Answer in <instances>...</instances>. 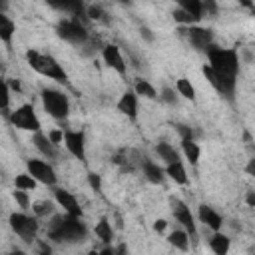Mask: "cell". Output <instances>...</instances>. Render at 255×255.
<instances>
[{
  "label": "cell",
  "mask_w": 255,
  "mask_h": 255,
  "mask_svg": "<svg viewBox=\"0 0 255 255\" xmlns=\"http://www.w3.org/2000/svg\"><path fill=\"white\" fill-rule=\"evenodd\" d=\"M26 167H28V173L36 181H40L44 185H54L56 183V173H54V169H52L50 163H46L42 159H28L26 161Z\"/></svg>",
  "instance_id": "8"
},
{
  "label": "cell",
  "mask_w": 255,
  "mask_h": 255,
  "mask_svg": "<svg viewBox=\"0 0 255 255\" xmlns=\"http://www.w3.org/2000/svg\"><path fill=\"white\" fill-rule=\"evenodd\" d=\"M88 255H100V253H98V251H90Z\"/></svg>",
  "instance_id": "47"
},
{
  "label": "cell",
  "mask_w": 255,
  "mask_h": 255,
  "mask_svg": "<svg viewBox=\"0 0 255 255\" xmlns=\"http://www.w3.org/2000/svg\"><path fill=\"white\" fill-rule=\"evenodd\" d=\"M165 173H167L175 183H179V185H185V183H187V171H185V167H183L181 161L167 165V167H165Z\"/></svg>",
  "instance_id": "23"
},
{
  "label": "cell",
  "mask_w": 255,
  "mask_h": 255,
  "mask_svg": "<svg viewBox=\"0 0 255 255\" xmlns=\"http://www.w3.org/2000/svg\"><path fill=\"white\" fill-rule=\"evenodd\" d=\"M207 60H209V68L225 78V80H235L239 74V56L235 50L231 48H219V46H211L207 52Z\"/></svg>",
  "instance_id": "2"
},
{
  "label": "cell",
  "mask_w": 255,
  "mask_h": 255,
  "mask_svg": "<svg viewBox=\"0 0 255 255\" xmlns=\"http://www.w3.org/2000/svg\"><path fill=\"white\" fill-rule=\"evenodd\" d=\"M42 106L46 110V114H50L56 120H66L70 114V102L68 96L60 90H52V88H44L42 90Z\"/></svg>",
  "instance_id": "4"
},
{
  "label": "cell",
  "mask_w": 255,
  "mask_h": 255,
  "mask_svg": "<svg viewBox=\"0 0 255 255\" xmlns=\"http://www.w3.org/2000/svg\"><path fill=\"white\" fill-rule=\"evenodd\" d=\"M36 249H38V255H52V247L46 241H38L36 243Z\"/></svg>",
  "instance_id": "37"
},
{
  "label": "cell",
  "mask_w": 255,
  "mask_h": 255,
  "mask_svg": "<svg viewBox=\"0 0 255 255\" xmlns=\"http://www.w3.org/2000/svg\"><path fill=\"white\" fill-rule=\"evenodd\" d=\"M245 201H247V205H249V207H255V191H247Z\"/></svg>",
  "instance_id": "43"
},
{
  "label": "cell",
  "mask_w": 255,
  "mask_h": 255,
  "mask_svg": "<svg viewBox=\"0 0 255 255\" xmlns=\"http://www.w3.org/2000/svg\"><path fill=\"white\" fill-rule=\"evenodd\" d=\"M54 197H56V201L64 207V211H66L68 215H72V217H82V207L78 205L76 197H74L70 191H66V189H54Z\"/></svg>",
  "instance_id": "14"
},
{
  "label": "cell",
  "mask_w": 255,
  "mask_h": 255,
  "mask_svg": "<svg viewBox=\"0 0 255 255\" xmlns=\"http://www.w3.org/2000/svg\"><path fill=\"white\" fill-rule=\"evenodd\" d=\"M10 122H12V126L18 128V129L40 133V120H38V116H36L32 104H22L20 108H16V110L10 114Z\"/></svg>",
  "instance_id": "6"
},
{
  "label": "cell",
  "mask_w": 255,
  "mask_h": 255,
  "mask_svg": "<svg viewBox=\"0 0 255 255\" xmlns=\"http://www.w3.org/2000/svg\"><path fill=\"white\" fill-rule=\"evenodd\" d=\"M179 8L185 10L195 22H199L203 18V2H199V0H181Z\"/></svg>",
  "instance_id": "21"
},
{
  "label": "cell",
  "mask_w": 255,
  "mask_h": 255,
  "mask_svg": "<svg viewBox=\"0 0 255 255\" xmlns=\"http://www.w3.org/2000/svg\"><path fill=\"white\" fill-rule=\"evenodd\" d=\"M10 255H26V253H24V251H20V249H12V251H10Z\"/></svg>",
  "instance_id": "46"
},
{
  "label": "cell",
  "mask_w": 255,
  "mask_h": 255,
  "mask_svg": "<svg viewBox=\"0 0 255 255\" xmlns=\"http://www.w3.org/2000/svg\"><path fill=\"white\" fill-rule=\"evenodd\" d=\"M14 32H16L14 22H12L6 14H0V40H2L4 44H10V42H12Z\"/></svg>",
  "instance_id": "22"
},
{
  "label": "cell",
  "mask_w": 255,
  "mask_h": 255,
  "mask_svg": "<svg viewBox=\"0 0 255 255\" xmlns=\"http://www.w3.org/2000/svg\"><path fill=\"white\" fill-rule=\"evenodd\" d=\"M118 110L128 116L129 120H135L137 118V94L135 92H124L120 102H118Z\"/></svg>",
  "instance_id": "15"
},
{
  "label": "cell",
  "mask_w": 255,
  "mask_h": 255,
  "mask_svg": "<svg viewBox=\"0 0 255 255\" xmlns=\"http://www.w3.org/2000/svg\"><path fill=\"white\" fill-rule=\"evenodd\" d=\"M199 219H201V223H205L209 229H213L215 233L221 229V225H223V217L213 209V207H209V205H199Z\"/></svg>",
  "instance_id": "16"
},
{
  "label": "cell",
  "mask_w": 255,
  "mask_h": 255,
  "mask_svg": "<svg viewBox=\"0 0 255 255\" xmlns=\"http://www.w3.org/2000/svg\"><path fill=\"white\" fill-rule=\"evenodd\" d=\"M116 255H126V245H120L118 251H116Z\"/></svg>",
  "instance_id": "45"
},
{
  "label": "cell",
  "mask_w": 255,
  "mask_h": 255,
  "mask_svg": "<svg viewBox=\"0 0 255 255\" xmlns=\"http://www.w3.org/2000/svg\"><path fill=\"white\" fill-rule=\"evenodd\" d=\"M14 185H16V189L30 191V189H34V187H36V179H34L30 173H20V175H16Z\"/></svg>",
  "instance_id": "29"
},
{
  "label": "cell",
  "mask_w": 255,
  "mask_h": 255,
  "mask_svg": "<svg viewBox=\"0 0 255 255\" xmlns=\"http://www.w3.org/2000/svg\"><path fill=\"white\" fill-rule=\"evenodd\" d=\"M155 151H157L159 159H163L167 165H171V163H177V161H179V153L175 151V147H173V145H169V143H165V141H159V143L155 145Z\"/></svg>",
  "instance_id": "20"
},
{
  "label": "cell",
  "mask_w": 255,
  "mask_h": 255,
  "mask_svg": "<svg viewBox=\"0 0 255 255\" xmlns=\"http://www.w3.org/2000/svg\"><path fill=\"white\" fill-rule=\"evenodd\" d=\"M201 72H203V76L209 80V84L219 92V94H223L225 98H233V94H235V80H225V78H221V76H217L211 68H209V64H205L203 68H201Z\"/></svg>",
  "instance_id": "11"
},
{
  "label": "cell",
  "mask_w": 255,
  "mask_h": 255,
  "mask_svg": "<svg viewBox=\"0 0 255 255\" xmlns=\"http://www.w3.org/2000/svg\"><path fill=\"white\" fill-rule=\"evenodd\" d=\"M209 247H211V251L215 253V255H227V251H229V247H231V239L227 237V235H223V233H215L211 239H209Z\"/></svg>",
  "instance_id": "19"
},
{
  "label": "cell",
  "mask_w": 255,
  "mask_h": 255,
  "mask_svg": "<svg viewBox=\"0 0 255 255\" xmlns=\"http://www.w3.org/2000/svg\"><path fill=\"white\" fill-rule=\"evenodd\" d=\"M64 143L68 151L78 157L80 161H86V143H84V133L82 131H66L64 133Z\"/></svg>",
  "instance_id": "13"
},
{
  "label": "cell",
  "mask_w": 255,
  "mask_h": 255,
  "mask_svg": "<svg viewBox=\"0 0 255 255\" xmlns=\"http://www.w3.org/2000/svg\"><path fill=\"white\" fill-rule=\"evenodd\" d=\"M181 147H183V153H185L187 161H189L191 165H195V163L199 161V153H201L199 145H197L193 139H183V141H181Z\"/></svg>",
  "instance_id": "25"
},
{
  "label": "cell",
  "mask_w": 255,
  "mask_h": 255,
  "mask_svg": "<svg viewBox=\"0 0 255 255\" xmlns=\"http://www.w3.org/2000/svg\"><path fill=\"white\" fill-rule=\"evenodd\" d=\"M14 199H16V203H18L22 209H28V207H30V197H28L26 191L16 189V191H14Z\"/></svg>",
  "instance_id": "33"
},
{
  "label": "cell",
  "mask_w": 255,
  "mask_h": 255,
  "mask_svg": "<svg viewBox=\"0 0 255 255\" xmlns=\"http://www.w3.org/2000/svg\"><path fill=\"white\" fill-rule=\"evenodd\" d=\"M245 171H247L249 175H253V177H255V157H253V159H249V163L245 165Z\"/></svg>",
  "instance_id": "44"
},
{
  "label": "cell",
  "mask_w": 255,
  "mask_h": 255,
  "mask_svg": "<svg viewBox=\"0 0 255 255\" xmlns=\"http://www.w3.org/2000/svg\"><path fill=\"white\" fill-rule=\"evenodd\" d=\"M6 84H8V88H12V90H16V92H22V86H20L18 80H6Z\"/></svg>",
  "instance_id": "42"
},
{
  "label": "cell",
  "mask_w": 255,
  "mask_h": 255,
  "mask_svg": "<svg viewBox=\"0 0 255 255\" xmlns=\"http://www.w3.org/2000/svg\"><path fill=\"white\" fill-rule=\"evenodd\" d=\"M56 32L60 38H64L70 44H86L88 40V30L84 26V22H80L78 18H64L58 22Z\"/></svg>",
  "instance_id": "5"
},
{
  "label": "cell",
  "mask_w": 255,
  "mask_h": 255,
  "mask_svg": "<svg viewBox=\"0 0 255 255\" xmlns=\"http://www.w3.org/2000/svg\"><path fill=\"white\" fill-rule=\"evenodd\" d=\"M88 181H90V187L94 191H100L102 189V179H100L98 173H88Z\"/></svg>",
  "instance_id": "36"
},
{
  "label": "cell",
  "mask_w": 255,
  "mask_h": 255,
  "mask_svg": "<svg viewBox=\"0 0 255 255\" xmlns=\"http://www.w3.org/2000/svg\"><path fill=\"white\" fill-rule=\"evenodd\" d=\"M32 209H34V213H36L38 217H46V215H52V213H54V205H52V201H46V199L36 201V203L32 205Z\"/></svg>",
  "instance_id": "30"
},
{
  "label": "cell",
  "mask_w": 255,
  "mask_h": 255,
  "mask_svg": "<svg viewBox=\"0 0 255 255\" xmlns=\"http://www.w3.org/2000/svg\"><path fill=\"white\" fill-rule=\"evenodd\" d=\"M141 167H143V175L147 177V181H151V183H163L165 171L157 163H153L149 159H143V165Z\"/></svg>",
  "instance_id": "18"
},
{
  "label": "cell",
  "mask_w": 255,
  "mask_h": 255,
  "mask_svg": "<svg viewBox=\"0 0 255 255\" xmlns=\"http://www.w3.org/2000/svg\"><path fill=\"white\" fill-rule=\"evenodd\" d=\"M26 60L32 66V70H36L38 74H42V76H46L50 80H56V82H66L68 80L64 68L48 54H40L36 50H28L26 52Z\"/></svg>",
  "instance_id": "3"
},
{
  "label": "cell",
  "mask_w": 255,
  "mask_h": 255,
  "mask_svg": "<svg viewBox=\"0 0 255 255\" xmlns=\"http://www.w3.org/2000/svg\"><path fill=\"white\" fill-rule=\"evenodd\" d=\"M171 211H173V217L177 219V223L183 225V229L187 231V235L195 237L197 235V229H195V221H193L191 209L181 199H171Z\"/></svg>",
  "instance_id": "9"
},
{
  "label": "cell",
  "mask_w": 255,
  "mask_h": 255,
  "mask_svg": "<svg viewBox=\"0 0 255 255\" xmlns=\"http://www.w3.org/2000/svg\"><path fill=\"white\" fill-rule=\"evenodd\" d=\"M86 14H88V18H90V20H104V16H106L104 8H102V6H98V4L88 6V8H86Z\"/></svg>",
  "instance_id": "31"
},
{
  "label": "cell",
  "mask_w": 255,
  "mask_h": 255,
  "mask_svg": "<svg viewBox=\"0 0 255 255\" xmlns=\"http://www.w3.org/2000/svg\"><path fill=\"white\" fill-rule=\"evenodd\" d=\"M10 227L22 237L26 239L28 243H32V239L36 237V231H38V223L36 219L24 215V213H12L10 215Z\"/></svg>",
  "instance_id": "7"
},
{
  "label": "cell",
  "mask_w": 255,
  "mask_h": 255,
  "mask_svg": "<svg viewBox=\"0 0 255 255\" xmlns=\"http://www.w3.org/2000/svg\"><path fill=\"white\" fill-rule=\"evenodd\" d=\"M102 58H104V62L112 68V70H116L120 76H124L126 74V62H124V56H122V52H120V48L116 46V44H108V46H104V50H102Z\"/></svg>",
  "instance_id": "12"
},
{
  "label": "cell",
  "mask_w": 255,
  "mask_h": 255,
  "mask_svg": "<svg viewBox=\"0 0 255 255\" xmlns=\"http://www.w3.org/2000/svg\"><path fill=\"white\" fill-rule=\"evenodd\" d=\"M173 20L179 22V24H193V22H195V20H193L185 10H181V8L173 10Z\"/></svg>",
  "instance_id": "32"
},
{
  "label": "cell",
  "mask_w": 255,
  "mask_h": 255,
  "mask_svg": "<svg viewBox=\"0 0 255 255\" xmlns=\"http://www.w3.org/2000/svg\"><path fill=\"white\" fill-rule=\"evenodd\" d=\"M96 235H98L104 243H110V241H112V223H110L106 217H102V219L96 223Z\"/></svg>",
  "instance_id": "27"
},
{
  "label": "cell",
  "mask_w": 255,
  "mask_h": 255,
  "mask_svg": "<svg viewBox=\"0 0 255 255\" xmlns=\"http://www.w3.org/2000/svg\"><path fill=\"white\" fill-rule=\"evenodd\" d=\"M187 38L191 42V46L195 50H201V52H209V48L213 46V32L209 28H201V26H191L187 30Z\"/></svg>",
  "instance_id": "10"
},
{
  "label": "cell",
  "mask_w": 255,
  "mask_h": 255,
  "mask_svg": "<svg viewBox=\"0 0 255 255\" xmlns=\"http://www.w3.org/2000/svg\"><path fill=\"white\" fill-rule=\"evenodd\" d=\"M139 32H141V36H143V38H145L147 42H151V40H153V34H151V30H149V28L141 26V30H139Z\"/></svg>",
  "instance_id": "41"
},
{
  "label": "cell",
  "mask_w": 255,
  "mask_h": 255,
  "mask_svg": "<svg viewBox=\"0 0 255 255\" xmlns=\"http://www.w3.org/2000/svg\"><path fill=\"white\" fill-rule=\"evenodd\" d=\"M165 227H167L165 219H155V223H153V229H155V231H159V233H161Z\"/></svg>",
  "instance_id": "40"
},
{
  "label": "cell",
  "mask_w": 255,
  "mask_h": 255,
  "mask_svg": "<svg viewBox=\"0 0 255 255\" xmlns=\"http://www.w3.org/2000/svg\"><path fill=\"white\" fill-rule=\"evenodd\" d=\"M32 143H34V145H36L48 159H56V157H58V145L52 143L48 135H44V133H34Z\"/></svg>",
  "instance_id": "17"
},
{
  "label": "cell",
  "mask_w": 255,
  "mask_h": 255,
  "mask_svg": "<svg viewBox=\"0 0 255 255\" xmlns=\"http://www.w3.org/2000/svg\"><path fill=\"white\" fill-rule=\"evenodd\" d=\"M135 94H137V96H143V98H147V100H155V98H157L155 88H153L147 80H135Z\"/></svg>",
  "instance_id": "26"
},
{
  "label": "cell",
  "mask_w": 255,
  "mask_h": 255,
  "mask_svg": "<svg viewBox=\"0 0 255 255\" xmlns=\"http://www.w3.org/2000/svg\"><path fill=\"white\" fill-rule=\"evenodd\" d=\"M159 98H161L165 104H169V106H175V104H177V96H175V92H173L171 88H163Z\"/></svg>",
  "instance_id": "34"
},
{
  "label": "cell",
  "mask_w": 255,
  "mask_h": 255,
  "mask_svg": "<svg viewBox=\"0 0 255 255\" xmlns=\"http://www.w3.org/2000/svg\"><path fill=\"white\" fill-rule=\"evenodd\" d=\"M48 237L58 243H78L86 237V225L80 217H72L68 213L56 215L48 225Z\"/></svg>",
  "instance_id": "1"
},
{
  "label": "cell",
  "mask_w": 255,
  "mask_h": 255,
  "mask_svg": "<svg viewBox=\"0 0 255 255\" xmlns=\"http://www.w3.org/2000/svg\"><path fill=\"white\" fill-rule=\"evenodd\" d=\"M48 137H50V141H52V143H56V145H58V143L64 139V131H60V129H52V131L48 133Z\"/></svg>",
  "instance_id": "38"
},
{
  "label": "cell",
  "mask_w": 255,
  "mask_h": 255,
  "mask_svg": "<svg viewBox=\"0 0 255 255\" xmlns=\"http://www.w3.org/2000/svg\"><path fill=\"white\" fill-rule=\"evenodd\" d=\"M175 88H177L179 96H183L187 100H195V88L191 86V82L187 78H179L177 84H175Z\"/></svg>",
  "instance_id": "28"
},
{
  "label": "cell",
  "mask_w": 255,
  "mask_h": 255,
  "mask_svg": "<svg viewBox=\"0 0 255 255\" xmlns=\"http://www.w3.org/2000/svg\"><path fill=\"white\" fill-rule=\"evenodd\" d=\"M203 10H207L209 14H215L217 12V4L211 2V0H207V2H203Z\"/></svg>",
  "instance_id": "39"
},
{
  "label": "cell",
  "mask_w": 255,
  "mask_h": 255,
  "mask_svg": "<svg viewBox=\"0 0 255 255\" xmlns=\"http://www.w3.org/2000/svg\"><path fill=\"white\" fill-rule=\"evenodd\" d=\"M167 241H169L175 249H181V251H187V249H189V235H187V231H183V229L171 231L169 237H167Z\"/></svg>",
  "instance_id": "24"
},
{
  "label": "cell",
  "mask_w": 255,
  "mask_h": 255,
  "mask_svg": "<svg viewBox=\"0 0 255 255\" xmlns=\"http://www.w3.org/2000/svg\"><path fill=\"white\" fill-rule=\"evenodd\" d=\"M175 128H177V131H179V135H181V141H183V139H193V129H191L189 126L177 124Z\"/></svg>",
  "instance_id": "35"
}]
</instances>
